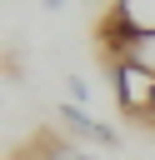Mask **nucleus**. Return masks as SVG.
Instances as JSON below:
<instances>
[{"mask_svg":"<svg viewBox=\"0 0 155 160\" xmlns=\"http://www.w3.org/2000/svg\"><path fill=\"white\" fill-rule=\"evenodd\" d=\"M65 90H70V100H75V105H85V100H90V85H85L80 75H65Z\"/></svg>","mask_w":155,"mask_h":160,"instance_id":"4","label":"nucleus"},{"mask_svg":"<svg viewBox=\"0 0 155 160\" xmlns=\"http://www.w3.org/2000/svg\"><path fill=\"white\" fill-rule=\"evenodd\" d=\"M115 100L125 115H155V65L120 60L115 65Z\"/></svg>","mask_w":155,"mask_h":160,"instance_id":"1","label":"nucleus"},{"mask_svg":"<svg viewBox=\"0 0 155 160\" xmlns=\"http://www.w3.org/2000/svg\"><path fill=\"white\" fill-rule=\"evenodd\" d=\"M55 115H60V125H65V130L85 135L90 145H105V150H115V145H120V135H115L105 120H95L85 105H75V100H60V110H55Z\"/></svg>","mask_w":155,"mask_h":160,"instance_id":"2","label":"nucleus"},{"mask_svg":"<svg viewBox=\"0 0 155 160\" xmlns=\"http://www.w3.org/2000/svg\"><path fill=\"white\" fill-rule=\"evenodd\" d=\"M50 160H100V155H90V150H70V145H60Z\"/></svg>","mask_w":155,"mask_h":160,"instance_id":"5","label":"nucleus"},{"mask_svg":"<svg viewBox=\"0 0 155 160\" xmlns=\"http://www.w3.org/2000/svg\"><path fill=\"white\" fill-rule=\"evenodd\" d=\"M65 5H70V0H45V10H65Z\"/></svg>","mask_w":155,"mask_h":160,"instance_id":"6","label":"nucleus"},{"mask_svg":"<svg viewBox=\"0 0 155 160\" xmlns=\"http://www.w3.org/2000/svg\"><path fill=\"white\" fill-rule=\"evenodd\" d=\"M115 15H120L140 40H155V0H115Z\"/></svg>","mask_w":155,"mask_h":160,"instance_id":"3","label":"nucleus"}]
</instances>
